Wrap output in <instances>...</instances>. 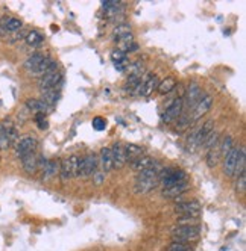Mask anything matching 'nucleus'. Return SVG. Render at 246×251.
<instances>
[{"label": "nucleus", "mask_w": 246, "mask_h": 251, "mask_svg": "<svg viewBox=\"0 0 246 251\" xmlns=\"http://www.w3.org/2000/svg\"><path fill=\"white\" fill-rule=\"evenodd\" d=\"M219 146H220V157H225L228 153L233 150V147H234V139H233V136H230V135L223 136V139L219 142Z\"/></svg>", "instance_id": "7c9ffc66"}, {"label": "nucleus", "mask_w": 246, "mask_h": 251, "mask_svg": "<svg viewBox=\"0 0 246 251\" xmlns=\"http://www.w3.org/2000/svg\"><path fill=\"white\" fill-rule=\"evenodd\" d=\"M183 109H184V101H183V96L180 97H175L164 109L163 112V123L166 124H170V123H175L181 115H183Z\"/></svg>", "instance_id": "423d86ee"}, {"label": "nucleus", "mask_w": 246, "mask_h": 251, "mask_svg": "<svg viewBox=\"0 0 246 251\" xmlns=\"http://www.w3.org/2000/svg\"><path fill=\"white\" fill-rule=\"evenodd\" d=\"M160 171L161 167L158 164L145 171H140L134 183V192L138 195H143L154 191L158 186V174H160Z\"/></svg>", "instance_id": "f257e3e1"}, {"label": "nucleus", "mask_w": 246, "mask_h": 251, "mask_svg": "<svg viewBox=\"0 0 246 251\" xmlns=\"http://www.w3.org/2000/svg\"><path fill=\"white\" fill-rule=\"evenodd\" d=\"M99 167H100V170H102L105 174L110 173V171L114 168V165H113L111 150H110L108 147H103V149L100 150V156H99Z\"/></svg>", "instance_id": "4be33fe9"}, {"label": "nucleus", "mask_w": 246, "mask_h": 251, "mask_svg": "<svg viewBox=\"0 0 246 251\" xmlns=\"http://www.w3.org/2000/svg\"><path fill=\"white\" fill-rule=\"evenodd\" d=\"M123 149H125L126 162H132V160H135L137 157L145 154L143 149L140 146H135V144H126V146H123Z\"/></svg>", "instance_id": "a878e982"}, {"label": "nucleus", "mask_w": 246, "mask_h": 251, "mask_svg": "<svg viewBox=\"0 0 246 251\" xmlns=\"http://www.w3.org/2000/svg\"><path fill=\"white\" fill-rule=\"evenodd\" d=\"M126 33H131V26H128V25H119V26H116V29H114V37L116 38L123 37V35H126Z\"/></svg>", "instance_id": "e433bc0d"}, {"label": "nucleus", "mask_w": 246, "mask_h": 251, "mask_svg": "<svg viewBox=\"0 0 246 251\" xmlns=\"http://www.w3.org/2000/svg\"><path fill=\"white\" fill-rule=\"evenodd\" d=\"M156 164H158V162H156V160H155L154 157L143 154V156L137 157L135 160H132V162H131V168H132L134 171L140 173V171H145V170H148V168H151V167H154V165H156Z\"/></svg>", "instance_id": "412c9836"}, {"label": "nucleus", "mask_w": 246, "mask_h": 251, "mask_svg": "<svg viewBox=\"0 0 246 251\" xmlns=\"http://www.w3.org/2000/svg\"><path fill=\"white\" fill-rule=\"evenodd\" d=\"M38 146V141L35 139L33 136L28 135V136H23L22 139L17 141L15 144V156L17 157H25L31 153H35V149Z\"/></svg>", "instance_id": "9b49d317"}, {"label": "nucleus", "mask_w": 246, "mask_h": 251, "mask_svg": "<svg viewBox=\"0 0 246 251\" xmlns=\"http://www.w3.org/2000/svg\"><path fill=\"white\" fill-rule=\"evenodd\" d=\"M239 151H240V147L234 146L233 150L223 157V173H225L226 177H233L234 176L236 164H237V159H239Z\"/></svg>", "instance_id": "4468645a"}, {"label": "nucleus", "mask_w": 246, "mask_h": 251, "mask_svg": "<svg viewBox=\"0 0 246 251\" xmlns=\"http://www.w3.org/2000/svg\"><path fill=\"white\" fill-rule=\"evenodd\" d=\"M19 138H17V129L11 121H3L0 124V150H5L11 146H15Z\"/></svg>", "instance_id": "39448f33"}, {"label": "nucleus", "mask_w": 246, "mask_h": 251, "mask_svg": "<svg viewBox=\"0 0 246 251\" xmlns=\"http://www.w3.org/2000/svg\"><path fill=\"white\" fill-rule=\"evenodd\" d=\"M219 142H220V139L216 142L212 149L207 150V165L210 168H215L219 164V160H220V146H219Z\"/></svg>", "instance_id": "393cba45"}, {"label": "nucleus", "mask_w": 246, "mask_h": 251, "mask_svg": "<svg viewBox=\"0 0 246 251\" xmlns=\"http://www.w3.org/2000/svg\"><path fill=\"white\" fill-rule=\"evenodd\" d=\"M193 123V120H191V117H190V114L188 115H181L178 120H177V130H184V129H187L188 126Z\"/></svg>", "instance_id": "72a5a7b5"}, {"label": "nucleus", "mask_w": 246, "mask_h": 251, "mask_svg": "<svg viewBox=\"0 0 246 251\" xmlns=\"http://www.w3.org/2000/svg\"><path fill=\"white\" fill-rule=\"evenodd\" d=\"M212 104H213V97L212 96H208V94H204L202 97H201V100L195 104V107L190 111V117H191V120L193 121H196V120H199L202 115H205L208 111H210V107H212Z\"/></svg>", "instance_id": "ddd939ff"}, {"label": "nucleus", "mask_w": 246, "mask_h": 251, "mask_svg": "<svg viewBox=\"0 0 246 251\" xmlns=\"http://www.w3.org/2000/svg\"><path fill=\"white\" fill-rule=\"evenodd\" d=\"M213 132H215V123L212 120L204 123L202 126H199V127L193 130L190 133V136L187 138V150L193 153L198 149L204 147L205 141L210 138V135H212Z\"/></svg>", "instance_id": "f03ea898"}, {"label": "nucleus", "mask_w": 246, "mask_h": 251, "mask_svg": "<svg viewBox=\"0 0 246 251\" xmlns=\"http://www.w3.org/2000/svg\"><path fill=\"white\" fill-rule=\"evenodd\" d=\"M175 88H177V82H175V79L173 77H166L163 82H160V85H158V88H156V91L160 93L161 96H166V94L172 93Z\"/></svg>", "instance_id": "cd10ccee"}, {"label": "nucleus", "mask_w": 246, "mask_h": 251, "mask_svg": "<svg viewBox=\"0 0 246 251\" xmlns=\"http://www.w3.org/2000/svg\"><path fill=\"white\" fill-rule=\"evenodd\" d=\"M93 127L99 132L105 130V127H107V121H105L102 117H96V118H93Z\"/></svg>", "instance_id": "4c0bfd02"}, {"label": "nucleus", "mask_w": 246, "mask_h": 251, "mask_svg": "<svg viewBox=\"0 0 246 251\" xmlns=\"http://www.w3.org/2000/svg\"><path fill=\"white\" fill-rule=\"evenodd\" d=\"M26 44L28 46H31V47H38V46H41L43 43H44V37L40 33V32H37V30H32V32H29L28 35H26Z\"/></svg>", "instance_id": "c756f323"}, {"label": "nucleus", "mask_w": 246, "mask_h": 251, "mask_svg": "<svg viewBox=\"0 0 246 251\" xmlns=\"http://www.w3.org/2000/svg\"><path fill=\"white\" fill-rule=\"evenodd\" d=\"M62 80V73L60 70H55V71H50V73L44 75L43 77H40L38 80V88L43 91H47V89H54L57 88Z\"/></svg>", "instance_id": "f8f14e48"}, {"label": "nucleus", "mask_w": 246, "mask_h": 251, "mask_svg": "<svg viewBox=\"0 0 246 251\" xmlns=\"http://www.w3.org/2000/svg\"><path fill=\"white\" fill-rule=\"evenodd\" d=\"M22 160V167L26 173L29 174H33V173H37L41 167V162H43V159L37 154V153H31L25 157L20 159Z\"/></svg>", "instance_id": "2eb2a0df"}, {"label": "nucleus", "mask_w": 246, "mask_h": 251, "mask_svg": "<svg viewBox=\"0 0 246 251\" xmlns=\"http://www.w3.org/2000/svg\"><path fill=\"white\" fill-rule=\"evenodd\" d=\"M26 107L31 112H33L35 115H37V114H44L46 115L50 111V107L40 99H29L26 101Z\"/></svg>", "instance_id": "b1692460"}, {"label": "nucleus", "mask_w": 246, "mask_h": 251, "mask_svg": "<svg viewBox=\"0 0 246 251\" xmlns=\"http://www.w3.org/2000/svg\"><path fill=\"white\" fill-rule=\"evenodd\" d=\"M46 56L43 55V53H33L32 56H29L26 61H25V68L29 71V73H32V71L38 67V64L44 59Z\"/></svg>", "instance_id": "c85d7f7f"}, {"label": "nucleus", "mask_w": 246, "mask_h": 251, "mask_svg": "<svg viewBox=\"0 0 246 251\" xmlns=\"http://www.w3.org/2000/svg\"><path fill=\"white\" fill-rule=\"evenodd\" d=\"M78 165H79V157L78 156H70L67 159H62L60 162V177H61V180L68 182L70 178L76 177Z\"/></svg>", "instance_id": "6e6552de"}, {"label": "nucleus", "mask_w": 246, "mask_h": 251, "mask_svg": "<svg viewBox=\"0 0 246 251\" xmlns=\"http://www.w3.org/2000/svg\"><path fill=\"white\" fill-rule=\"evenodd\" d=\"M167 251H193V247L190 244H185V242L172 241V244L167 247Z\"/></svg>", "instance_id": "473e14b6"}, {"label": "nucleus", "mask_w": 246, "mask_h": 251, "mask_svg": "<svg viewBox=\"0 0 246 251\" xmlns=\"http://www.w3.org/2000/svg\"><path fill=\"white\" fill-rule=\"evenodd\" d=\"M111 150V156H113V165L114 168H123L128 162H126V156H125V149L120 144V142H116V144L110 149Z\"/></svg>", "instance_id": "f3484780"}, {"label": "nucleus", "mask_w": 246, "mask_h": 251, "mask_svg": "<svg viewBox=\"0 0 246 251\" xmlns=\"http://www.w3.org/2000/svg\"><path fill=\"white\" fill-rule=\"evenodd\" d=\"M201 236L199 226H177L172 230V239L175 242H185L191 244Z\"/></svg>", "instance_id": "7ed1b4c3"}, {"label": "nucleus", "mask_w": 246, "mask_h": 251, "mask_svg": "<svg viewBox=\"0 0 246 251\" xmlns=\"http://www.w3.org/2000/svg\"><path fill=\"white\" fill-rule=\"evenodd\" d=\"M175 212L178 213L180 218H199L201 215V204L195 200L183 201L175 206Z\"/></svg>", "instance_id": "1a4fd4ad"}, {"label": "nucleus", "mask_w": 246, "mask_h": 251, "mask_svg": "<svg viewBox=\"0 0 246 251\" xmlns=\"http://www.w3.org/2000/svg\"><path fill=\"white\" fill-rule=\"evenodd\" d=\"M202 96H204V93H202L201 86H199L196 82H191V83L187 86L185 93H184V96H183L184 107H187L188 112H190V111L193 109V107H195V104L201 100Z\"/></svg>", "instance_id": "9d476101"}, {"label": "nucleus", "mask_w": 246, "mask_h": 251, "mask_svg": "<svg viewBox=\"0 0 246 251\" xmlns=\"http://www.w3.org/2000/svg\"><path fill=\"white\" fill-rule=\"evenodd\" d=\"M92 177H93V180H94L96 185H100V183L103 182V178H105V173H103V171L100 170V167H99V168L94 171V174H93Z\"/></svg>", "instance_id": "58836bf2"}, {"label": "nucleus", "mask_w": 246, "mask_h": 251, "mask_svg": "<svg viewBox=\"0 0 246 251\" xmlns=\"http://www.w3.org/2000/svg\"><path fill=\"white\" fill-rule=\"evenodd\" d=\"M99 168V159L94 153L87 154L85 157H79V165H78V174L76 177H90L94 174V171Z\"/></svg>", "instance_id": "0eeeda50"}, {"label": "nucleus", "mask_w": 246, "mask_h": 251, "mask_svg": "<svg viewBox=\"0 0 246 251\" xmlns=\"http://www.w3.org/2000/svg\"><path fill=\"white\" fill-rule=\"evenodd\" d=\"M55 70H58V64L52 59V58H49V56H46L40 64H38V67L35 68L31 75H33V76H38V77H43L44 75H47V73H50V71H55Z\"/></svg>", "instance_id": "a211bd4d"}, {"label": "nucleus", "mask_w": 246, "mask_h": 251, "mask_svg": "<svg viewBox=\"0 0 246 251\" xmlns=\"http://www.w3.org/2000/svg\"><path fill=\"white\" fill-rule=\"evenodd\" d=\"M40 170L43 173V180H50L52 177L60 174V162L58 160H43Z\"/></svg>", "instance_id": "6ab92c4d"}, {"label": "nucleus", "mask_w": 246, "mask_h": 251, "mask_svg": "<svg viewBox=\"0 0 246 251\" xmlns=\"http://www.w3.org/2000/svg\"><path fill=\"white\" fill-rule=\"evenodd\" d=\"M187 180V174L180 168H164L158 174V183L163 188H170Z\"/></svg>", "instance_id": "20e7f679"}, {"label": "nucleus", "mask_w": 246, "mask_h": 251, "mask_svg": "<svg viewBox=\"0 0 246 251\" xmlns=\"http://www.w3.org/2000/svg\"><path fill=\"white\" fill-rule=\"evenodd\" d=\"M23 23L19 19H14V17H5V19L0 22V32H6V33H15L22 30Z\"/></svg>", "instance_id": "aec40b11"}, {"label": "nucleus", "mask_w": 246, "mask_h": 251, "mask_svg": "<svg viewBox=\"0 0 246 251\" xmlns=\"http://www.w3.org/2000/svg\"><path fill=\"white\" fill-rule=\"evenodd\" d=\"M60 91L57 88H54V89H47V91H43V101L49 106V107H54L55 104H57V101L60 100Z\"/></svg>", "instance_id": "bb28decb"}, {"label": "nucleus", "mask_w": 246, "mask_h": 251, "mask_svg": "<svg viewBox=\"0 0 246 251\" xmlns=\"http://www.w3.org/2000/svg\"><path fill=\"white\" fill-rule=\"evenodd\" d=\"M236 189L239 194H243L246 189V173H242L239 177H236Z\"/></svg>", "instance_id": "f704fd0d"}, {"label": "nucleus", "mask_w": 246, "mask_h": 251, "mask_svg": "<svg viewBox=\"0 0 246 251\" xmlns=\"http://www.w3.org/2000/svg\"><path fill=\"white\" fill-rule=\"evenodd\" d=\"M245 165H246V150H245V147H240V151H239V159H237L236 170H234V176H236V177H239L242 173H246V170H245Z\"/></svg>", "instance_id": "2f4dec72"}, {"label": "nucleus", "mask_w": 246, "mask_h": 251, "mask_svg": "<svg viewBox=\"0 0 246 251\" xmlns=\"http://www.w3.org/2000/svg\"><path fill=\"white\" fill-rule=\"evenodd\" d=\"M187 189H190V182L184 180V182H181L178 185H173L170 188H163L161 195L164 199H178V197L183 195Z\"/></svg>", "instance_id": "dca6fc26"}, {"label": "nucleus", "mask_w": 246, "mask_h": 251, "mask_svg": "<svg viewBox=\"0 0 246 251\" xmlns=\"http://www.w3.org/2000/svg\"><path fill=\"white\" fill-rule=\"evenodd\" d=\"M158 85H160V79H158V76L149 75L146 79H143V85H142V89H140V94H142L143 97L151 96L158 88Z\"/></svg>", "instance_id": "5701e85b"}, {"label": "nucleus", "mask_w": 246, "mask_h": 251, "mask_svg": "<svg viewBox=\"0 0 246 251\" xmlns=\"http://www.w3.org/2000/svg\"><path fill=\"white\" fill-rule=\"evenodd\" d=\"M111 59L114 61V64H120V62H126L128 58H126V53L122 51V50H114L111 53Z\"/></svg>", "instance_id": "c9c22d12"}]
</instances>
